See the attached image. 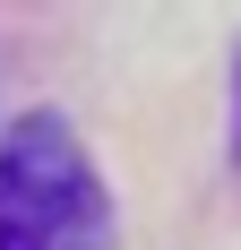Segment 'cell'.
Returning a JSON list of instances; mask_svg holds the SVG:
<instances>
[{
  "label": "cell",
  "mask_w": 241,
  "mask_h": 250,
  "mask_svg": "<svg viewBox=\"0 0 241 250\" xmlns=\"http://www.w3.org/2000/svg\"><path fill=\"white\" fill-rule=\"evenodd\" d=\"M0 250H112V190L60 112L0 138Z\"/></svg>",
  "instance_id": "6da1fadb"
}]
</instances>
